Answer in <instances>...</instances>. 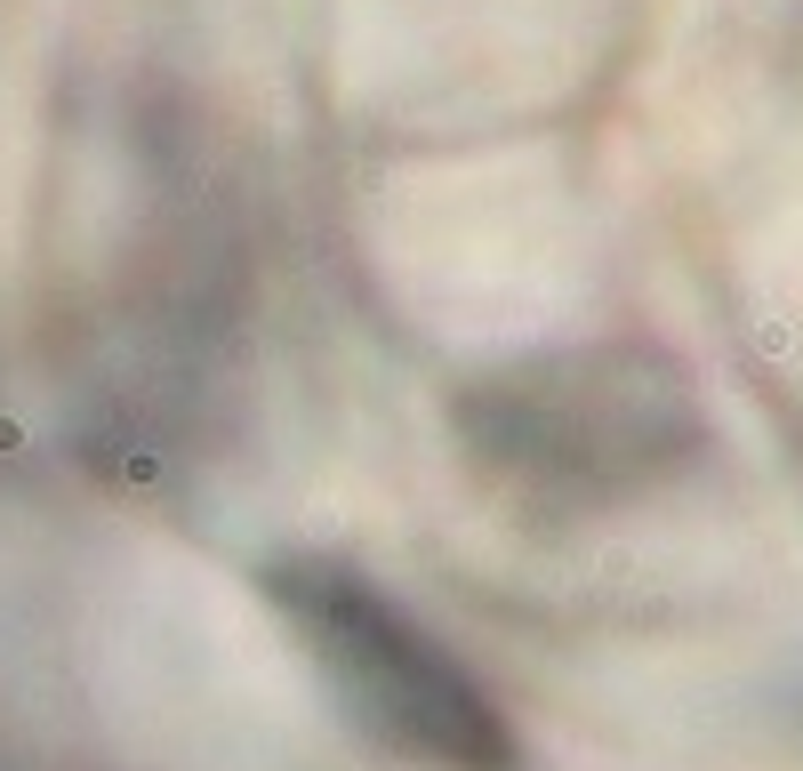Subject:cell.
Wrapping results in <instances>:
<instances>
[{
	"instance_id": "cell-2",
	"label": "cell",
	"mask_w": 803,
	"mask_h": 771,
	"mask_svg": "<svg viewBox=\"0 0 803 771\" xmlns=\"http://www.w3.org/2000/svg\"><path fill=\"white\" fill-rule=\"evenodd\" d=\"M474 458L506 466L514 482H627L651 466V450L683 442L675 394H643V378H611L603 362H547V370H514L466 402Z\"/></svg>"
},
{
	"instance_id": "cell-1",
	"label": "cell",
	"mask_w": 803,
	"mask_h": 771,
	"mask_svg": "<svg viewBox=\"0 0 803 771\" xmlns=\"http://www.w3.org/2000/svg\"><path fill=\"white\" fill-rule=\"evenodd\" d=\"M265 595L298 627L306 659L338 691V707L418 771H506V723L482 683L362 571L330 555H298L265 571Z\"/></svg>"
}]
</instances>
